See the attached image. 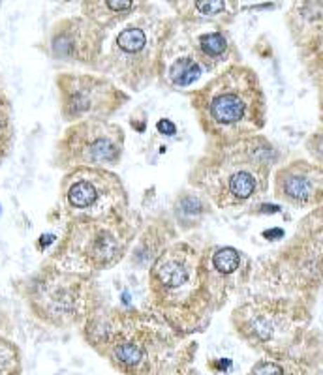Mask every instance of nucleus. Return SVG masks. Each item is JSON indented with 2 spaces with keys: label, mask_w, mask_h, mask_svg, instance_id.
<instances>
[{
  "label": "nucleus",
  "mask_w": 323,
  "mask_h": 375,
  "mask_svg": "<svg viewBox=\"0 0 323 375\" xmlns=\"http://www.w3.org/2000/svg\"><path fill=\"white\" fill-rule=\"evenodd\" d=\"M93 343L124 375H156L162 371L164 334L139 321L104 324Z\"/></svg>",
  "instance_id": "obj_1"
},
{
  "label": "nucleus",
  "mask_w": 323,
  "mask_h": 375,
  "mask_svg": "<svg viewBox=\"0 0 323 375\" xmlns=\"http://www.w3.org/2000/svg\"><path fill=\"white\" fill-rule=\"evenodd\" d=\"M60 145L64 164L111 165L121 156L122 133L119 126L83 122L72 128Z\"/></svg>",
  "instance_id": "obj_2"
},
{
  "label": "nucleus",
  "mask_w": 323,
  "mask_h": 375,
  "mask_svg": "<svg viewBox=\"0 0 323 375\" xmlns=\"http://www.w3.org/2000/svg\"><path fill=\"white\" fill-rule=\"evenodd\" d=\"M58 86L62 94V111L66 119H79L83 114L96 113L117 98V91L110 83L94 79V77H79V75H60Z\"/></svg>",
  "instance_id": "obj_3"
},
{
  "label": "nucleus",
  "mask_w": 323,
  "mask_h": 375,
  "mask_svg": "<svg viewBox=\"0 0 323 375\" xmlns=\"http://www.w3.org/2000/svg\"><path fill=\"white\" fill-rule=\"evenodd\" d=\"M104 173H74L66 188V203L74 211H93L100 203V184Z\"/></svg>",
  "instance_id": "obj_4"
},
{
  "label": "nucleus",
  "mask_w": 323,
  "mask_h": 375,
  "mask_svg": "<svg viewBox=\"0 0 323 375\" xmlns=\"http://www.w3.org/2000/svg\"><path fill=\"white\" fill-rule=\"evenodd\" d=\"M207 117L220 126H233L246 117V102L241 94L222 88V91L209 94Z\"/></svg>",
  "instance_id": "obj_5"
},
{
  "label": "nucleus",
  "mask_w": 323,
  "mask_h": 375,
  "mask_svg": "<svg viewBox=\"0 0 323 375\" xmlns=\"http://www.w3.org/2000/svg\"><path fill=\"white\" fill-rule=\"evenodd\" d=\"M147 46V32L139 27H130L124 29L117 36V49L124 55H138L143 53Z\"/></svg>",
  "instance_id": "obj_6"
},
{
  "label": "nucleus",
  "mask_w": 323,
  "mask_h": 375,
  "mask_svg": "<svg viewBox=\"0 0 323 375\" xmlns=\"http://www.w3.org/2000/svg\"><path fill=\"white\" fill-rule=\"evenodd\" d=\"M12 109L6 94L0 86V158H4L12 145Z\"/></svg>",
  "instance_id": "obj_7"
},
{
  "label": "nucleus",
  "mask_w": 323,
  "mask_h": 375,
  "mask_svg": "<svg viewBox=\"0 0 323 375\" xmlns=\"http://www.w3.org/2000/svg\"><path fill=\"white\" fill-rule=\"evenodd\" d=\"M202 75V68L192 58L180 57L171 66V81L177 86H188Z\"/></svg>",
  "instance_id": "obj_8"
},
{
  "label": "nucleus",
  "mask_w": 323,
  "mask_h": 375,
  "mask_svg": "<svg viewBox=\"0 0 323 375\" xmlns=\"http://www.w3.org/2000/svg\"><path fill=\"white\" fill-rule=\"evenodd\" d=\"M21 374V357L12 341L0 338V375Z\"/></svg>",
  "instance_id": "obj_9"
},
{
  "label": "nucleus",
  "mask_w": 323,
  "mask_h": 375,
  "mask_svg": "<svg viewBox=\"0 0 323 375\" xmlns=\"http://www.w3.org/2000/svg\"><path fill=\"white\" fill-rule=\"evenodd\" d=\"M256 178L246 171H239L230 178V192L237 199H246L254 194Z\"/></svg>",
  "instance_id": "obj_10"
},
{
  "label": "nucleus",
  "mask_w": 323,
  "mask_h": 375,
  "mask_svg": "<svg viewBox=\"0 0 323 375\" xmlns=\"http://www.w3.org/2000/svg\"><path fill=\"white\" fill-rule=\"evenodd\" d=\"M239 263H241V257H239V254H237L233 248L218 250L213 257L214 268L222 274H231L237 267H239Z\"/></svg>",
  "instance_id": "obj_11"
},
{
  "label": "nucleus",
  "mask_w": 323,
  "mask_h": 375,
  "mask_svg": "<svg viewBox=\"0 0 323 375\" xmlns=\"http://www.w3.org/2000/svg\"><path fill=\"white\" fill-rule=\"evenodd\" d=\"M225 38L218 32H213V34H205L202 38V51L209 57H220L222 53L225 51Z\"/></svg>",
  "instance_id": "obj_12"
},
{
  "label": "nucleus",
  "mask_w": 323,
  "mask_h": 375,
  "mask_svg": "<svg viewBox=\"0 0 323 375\" xmlns=\"http://www.w3.org/2000/svg\"><path fill=\"white\" fill-rule=\"evenodd\" d=\"M286 194L297 201H305L306 197H308V194H310V186H308V182H306L305 178L291 176V178L286 182Z\"/></svg>",
  "instance_id": "obj_13"
},
{
  "label": "nucleus",
  "mask_w": 323,
  "mask_h": 375,
  "mask_svg": "<svg viewBox=\"0 0 323 375\" xmlns=\"http://www.w3.org/2000/svg\"><path fill=\"white\" fill-rule=\"evenodd\" d=\"M196 8L203 15H216L224 10V0H196Z\"/></svg>",
  "instance_id": "obj_14"
},
{
  "label": "nucleus",
  "mask_w": 323,
  "mask_h": 375,
  "mask_svg": "<svg viewBox=\"0 0 323 375\" xmlns=\"http://www.w3.org/2000/svg\"><path fill=\"white\" fill-rule=\"evenodd\" d=\"M105 12L113 13V15H121L132 10L133 0H104Z\"/></svg>",
  "instance_id": "obj_15"
},
{
  "label": "nucleus",
  "mask_w": 323,
  "mask_h": 375,
  "mask_svg": "<svg viewBox=\"0 0 323 375\" xmlns=\"http://www.w3.org/2000/svg\"><path fill=\"white\" fill-rule=\"evenodd\" d=\"M252 375H284V369L275 362H260L254 368Z\"/></svg>",
  "instance_id": "obj_16"
},
{
  "label": "nucleus",
  "mask_w": 323,
  "mask_h": 375,
  "mask_svg": "<svg viewBox=\"0 0 323 375\" xmlns=\"http://www.w3.org/2000/svg\"><path fill=\"white\" fill-rule=\"evenodd\" d=\"M158 130H160L162 133H166V136H173L175 126L171 124L169 120H160V122H158Z\"/></svg>",
  "instance_id": "obj_17"
},
{
  "label": "nucleus",
  "mask_w": 323,
  "mask_h": 375,
  "mask_svg": "<svg viewBox=\"0 0 323 375\" xmlns=\"http://www.w3.org/2000/svg\"><path fill=\"white\" fill-rule=\"evenodd\" d=\"M156 375H196V374H190V371H185V369H171V371H160V374Z\"/></svg>",
  "instance_id": "obj_18"
},
{
  "label": "nucleus",
  "mask_w": 323,
  "mask_h": 375,
  "mask_svg": "<svg viewBox=\"0 0 323 375\" xmlns=\"http://www.w3.org/2000/svg\"><path fill=\"white\" fill-rule=\"evenodd\" d=\"M282 235H284L282 229H275V231H267L265 237H267V239H280Z\"/></svg>",
  "instance_id": "obj_19"
},
{
  "label": "nucleus",
  "mask_w": 323,
  "mask_h": 375,
  "mask_svg": "<svg viewBox=\"0 0 323 375\" xmlns=\"http://www.w3.org/2000/svg\"><path fill=\"white\" fill-rule=\"evenodd\" d=\"M0 338H4V319L0 315Z\"/></svg>",
  "instance_id": "obj_20"
}]
</instances>
